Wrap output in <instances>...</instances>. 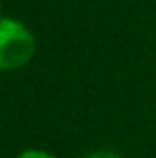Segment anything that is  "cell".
<instances>
[{
	"instance_id": "1",
	"label": "cell",
	"mask_w": 156,
	"mask_h": 158,
	"mask_svg": "<svg viewBox=\"0 0 156 158\" xmlns=\"http://www.w3.org/2000/svg\"><path fill=\"white\" fill-rule=\"evenodd\" d=\"M36 43L32 32L17 19H0V71H15L28 64Z\"/></svg>"
},
{
	"instance_id": "2",
	"label": "cell",
	"mask_w": 156,
	"mask_h": 158,
	"mask_svg": "<svg viewBox=\"0 0 156 158\" xmlns=\"http://www.w3.org/2000/svg\"><path fill=\"white\" fill-rule=\"evenodd\" d=\"M15 158H56V156L43 152V150H26V152H22L19 156H15Z\"/></svg>"
},
{
	"instance_id": "3",
	"label": "cell",
	"mask_w": 156,
	"mask_h": 158,
	"mask_svg": "<svg viewBox=\"0 0 156 158\" xmlns=\"http://www.w3.org/2000/svg\"><path fill=\"white\" fill-rule=\"evenodd\" d=\"M86 158H122V156H120V154H116V152H111V150H99V152L88 154Z\"/></svg>"
}]
</instances>
